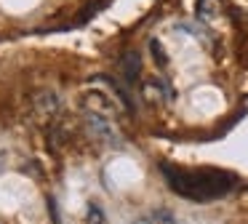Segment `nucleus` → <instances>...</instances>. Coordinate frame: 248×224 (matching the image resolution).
Listing matches in <instances>:
<instances>
[{"label":"nucleus","mask_w":248,"mask_h":224,"mask_svg":"<svg viewBox=\"0 0 248 224\" xmlns=\"http://www.w3.org/2000/svg\"><path fill=\"white\" fill-rule=\"evenodd\" d=\"M150 51H152V56L157 59V67H166V64H168V56H166V51H163L160 40H150Z\"/></svg>","instance_id":"39448f33"},{"label":"nucleus","mask_w":248,"mask_h":224,"mask_svg":"<svg viewBox=\"0 0 248 224\" xmlns=\"http://www.w3.org/2000/svg\"><path fill=\"white\" fill-rule=\"evenodd\" d=\"M136 224H152V222H150V219H139Z\"/></svg>","instance_id":"6e6552de"},{"label":"nucleus","mask_w":248,"mask_h":224,"mask_svg":"<svg viewBox=\"0 0 248 224\" xmlns=\"http://www.w3.org/2000/svg\"><path fill=\"white\" fill-rule=\"evenodd\" d=\"M86 120H88V126H91V131L96 133V136H102V139H107V142H112V128H109V123L104 120L102 115H86Z\"/></svg>","instance_id":"7ed1b4c3"},{"label":"nucleus","mask_w":248,"mask_h":224,"mask_svg":"<svg viewBox=\"0 0 248 224\" xmlns=\"http://www.w3.org/2000/svg\"><path fill=\"white\" fill-rule=\"evenodd\" d=\"M150 222H152V224H176V219H173L168 211H155V213L150 216Z\"/></svg>","instance_id":"0eeeda50"},{"label":"nucleus","mask_w":248,"mask_h":224,"mask_svg":"<svg viewBox=\"0 0 248 224\" xmlns=\"http://www.w3.org/2000/svg\"><path fill=\"white\" fill-rule=\"evenodd\" d=\"M221 14V3L219 0H198V19L200 21H214Z\"/></svg>","instance_id":"f03ea898"},{"label":"nucleus","mask_w":248,"mask_h":224,"mask_svg":"<svg viewBox=\"0 0 248 224\" xmlns=\"http://www.w3.org/2000/svg\"><path fill=\"white\" fill-rule=\"evenodd\" d=\"M123 72H125V80H136L141 72V59L136 51H128L123 56Z\"/></svg>","instance_id":"20e7f679"},{"label":"nucleus","mask_w":248,"mask_h":224,"mask_svg":"<svg viewBox=\"0 0 248 224\" xmlns=\"http://www.w3.org/2000/svg\"><path fill=\"white\" fill-rule=\"evenodd\" d=\"M163 176L171 184V190L189 200H216L232 192L237 179L230 171H214V168H200V171H187V168H173L163 165Z\"/></svg>","instance_id":"f257e3e1"},{"label":"nucleus","mask_w":248,"mask_h":224,"mask_svg":"<svg viewBox=\"0 0 248 224\" xmlns=\"http://www.w3.org/2000/svg\"><path fill=\"white\" fill-rule=\"evenodd\" d=\"M86 224H104V213H102V208H99L96 203H91V206H88Z\"/></svg>","instance_id":"423d86ee"}]
</instances>
